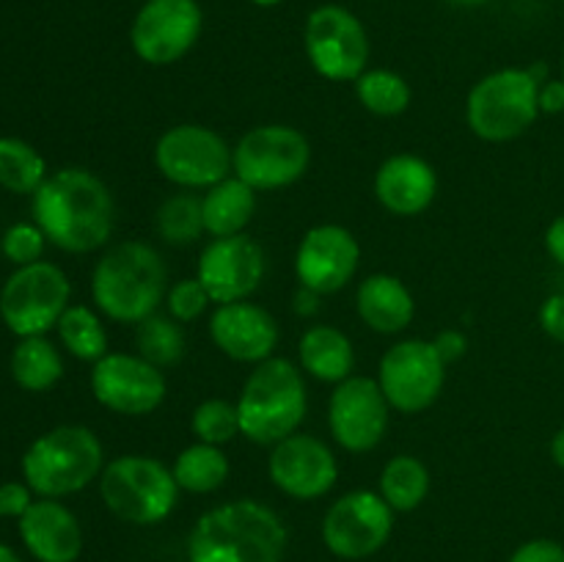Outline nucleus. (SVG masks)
I'll list each match as a JSON object with an SVG mask.
<instances>
[{
  "instance_id": "obj_48",
  "label": "nucleus",
  "mask_w": 564,
  "mask_h": 562,
  "mask_svg": "<svg viewBox=\"0 0 564 562\" xmlns=\"http://www.w3.org/2000/svg\"><path fill=\"white\" fill-rule=\"evenodd\" d=\"M562 77H564V58H562Z\"/></svg>"
},
{
  "instance_id": "obj_40",
  "label": "nucleus",
  "mask_w": 564,
  "mask_h": 562,
  "mask_svg": "<svg viewBox=\"0 0 564 562\" xmlns=\"http://www.w3.org/2000/svg\"><path fill=\"white\" fill-rule=\"evenodd\" d=\"M433 342H435V347H438L441 358H444L446 364L460 361V358L466 356V350H468V339H466V334H463L460 328L441 331V334L435 336Z\"/></svg>"
},
{
  "instance_id": "obj_36",
  "label": "nucleus",
  "mask_w": 564,
  "mask_h": 562,
  "mask_svg": "<svg viewBox=\"0 0 564 562\" xmlns=\"http://www.w3.org/2000/svg\"><path fill=\"white\" fill-rule=\"evenodd\" d=\"M44 242L47 237L36 224H14L3 235V253L22 268V264H33L42 259Z\"/></svg>"
},
{
  "instance_id": "obj_45",
  "label": "nucleus",
  "mask_w": 564,
  "mask_h": 562,
  "mask_svg": "<svg viewBox=\"0 0 564 562\" xmlns=\"http://www.w3.org/2000/svg\"><path fill=\"white\" fill-rule=\"evenodd\" d=\"M0 562H22V560L17 556L14 549H9L6 543H0Z\"/></svg>"
},
{
  "instance_id": "obj_21",
  "label": "nucleus",
  "mask_w": 564,
  "mask_h": 562,
  "mask_svg": "<svg viewBox=\"0 0 564 562\" xmlns=\"http://www.w3.org/2000/svg\"><path fill=\"white\" fill-rule=\"evenodd\" d=\"M375 196L391 215L411 218L438 196V174L419 154H391L375 174Z\"/></svg>"
},
{
  "instance_id": "obj_23",
  "label": "nucleus",
  "mask_w": 564,
  "mask_h": 562,
  "mask_svg": "<svg viewBox=\"0 0 564 562\" xmlns=\"http://www.w3.org/2000/svg\"><path fill=\"white\" fill-rule=\"evenodd\" d=\"M356 309L367 328L378 334H400L413 323L416 301L397 275L372 273L358 284Z\"/></svg>"
},
{
  "instance_id": "obj_5",
  "label": "nucleus",
  "mask_w": 564,
  "mask_h": 562,
  "mask_svg": "<svg viewBox=\"0 0 564 562\" xmlns=\"http://www.w3.org/2000/svg\"><path fill=\"white\" fill-rule=\"evenodd\" d=\"M105 468V452L94 430L61 424L39 435L22 457V477L42 499L77 494Z\"/></svg>"
},
{
  "instance_id": "obj_47",
  "label": "nucleus",
  "mask_w": 564,
  "mask_h": 562,
  "mask_svg": "<svg viewBox=\"0 0 564 562\" xmlns=\"http://www.w3.org/2000/svg\"><path fill=\"white\" fill-rule=\"evenodd\" d=\"M251 3L262 6V9H270V6H279V3H284V0H251Z\"/></svg>"
},
{
  "instance_id": "obj_9",
  "label": "nucleus",
  "mask_w": 564,
  "mask_h": 562,
  "mask_svg": "<svg viewBox=\"0 0 564 562\" xmlns=\"http://www.w3.org/2000/svg\"><path fill=\"white\" fill-rule=\"evenodd\" d=\"M303 47L314 72L330 83H356L367 72V28L350 9L339 3L317 6L306 17Z\"/></svg>"
},
{
  "instance_id": "obj_46",
  "label": "nucleus",
  "mask_w": 564,
  "mask_h": 562,
  "mask_svg": "<svg viewBox=\"0 0 564 562\" xmlns=\"http://www.w3.org/2000/svg\"><path fill=\"white\" fill-rule=\"evenodd\" d=\"M452 6H463V9H474V6H485L488 0H446Z\"/></svg>"
},
{
  "instance_id": "obj_25",
  "label": "nucleus",
  "mask_w": 564,
  "mask_h": 562,
  "mask_svg": "<svg viewBox=\"0 0 564 562\" xmlns=\"http://www.w3.org/2000/svg\"><path fill=\"white\" fill-rule=\"evenodd\" d=\"M202 215L207 235H242L257 215V191L246 185L240 176H226L218 185L207 187V193L202 196Z\"/></svg>"
},
{
  "instance_id": "obj_43",
  "label": "nucleus",
  "mask_w": 564,
  "mask_h": 562,
  "mask_svg": "<svg viewBox=\"0 0 564 562\" xmlns=\"http://www.w3.org/2000/svg\"><path fill=\"white\" fill-rule=\"evenodd\" d=\"M317 292L314 290H306V287H301V290H297V295H295V309H297V314H312L314 309H317Z\"/></svg>"
},
{
  "instance_id": "obj_31",
  "label": "nucleus",
  "mask_w": 564,
  "mask_h": 562,
  "mask_svg": "<svg viewBox=\"0 0 564 562\" xmlns=\"http://www.w3.org/2000/svg\"><path fill=\"white\" fill-rule=\"evenodd\" d=\"M47 180V163L31 143L0 138V185L11 193H36Z\"/></svg>"
},
{
  "instance_id": "obj_6",
  "label": "nucleus",
  "mask_w": 564,
  "mask_h": 562,
  "mask_svg": "<svg viewBox=\"0 0 564 562\" xmlns=\"http://www.w3.org/2000/svg\"><path fill=\"white\" fill-rule=\"evenodd\" d=\"M99 496L116 518L135 527L165 521L180 501L174 472L158 457L119 455L99 474Z\"/></svg>"
},
{
  "instance_id": "obj_41",
  "label": "nucleus",
  "mask_w": 564,
  "mask_h": 562,
  "mask_svg": "<svg viewBox=\"0 0 564 562\" xmlns=\"http://www.w3.org/2000/svg\"><path fill=\"white\" fill-rule=\"evenodd\" d=\"M564 110V77L545 80L540 86V114H562Z\"/></svg>"
},
{
  "instance_id": "obj_38",
  "label": "nucleus",
  "mask_w": 564,
  "mask_h": 562,
  "mask_svg": "<svg viewBox=\"0 0 564 562\" xmlns=\"http://www.w3.org/2000/svg\"><path fill=\"white\" fill-rule=\"evenodd\" d=\"M31 485L22 483H6L0 485V516L22 518L31 507Z\"/></svg>"
},
{
  "instance_id": "obj_1",
  "label": "nucleus",
  "mask_w": 564,
  "mask_h": 562,
  "mask_svg": "<svg viewBox=\"0 0 564 562\" xmlns=\"http://www.w3.org/2000/svg\"><path fill=\"white\" fill-rule=\"evenodd\" d=\"M33 218L61 251L88 253L108 242L116 204L97 174L86 169H61L33 193Z\"/></svg>"
},
{
  "instance_id": "obj_29",
  "label": "nucleus",
  "mask_w": 564,
  "mask_h": 562,
  "mask_svg": "<svg viewBox=\"0 0 564 562\" xmlns=\"http://www.w3.org/2000/svg\"><path fill=\"white\" fill-rule=\"evenodd\" d=\"M135 345H138V356H143L147 361H152L154 367L165 369L174 367V364L182 361L185 356V331H182L180 320H174L169 314H158L154 312L152 317H147L143 323H138L135 331Z\"/></svg>"
},
{
  "instance_id": "obj_44",
  "label": "nucleus",
  "mask_w": 564,
  "mask_h": 562,
  "mask_svg": "<svg viewBox=\"0 0 564 562\" xmlns=\"http://www.w3.org/2000/svg\"><path fill=\"white\" fill-rule=\"evenodd\" d=\"M551 457L560 468H564V428L556 430V435L551 439Z\"/></svg>"
},
{
  "instance_id": "obj_8",
  "label": "nucleus",
  "mask_w": 564,
  "mask_h": 562,
  "mask_svg": "<svg viewBox=\"0 0 564 562\" xmlns=\"http://www.w3.org/2000/svg\"><path fill=\"white\" fill-rule=\"evenodd\" d=\"M308 163L312 143L301 130L286 125L253 127L231 149V171L257 193L295 185Z\"/></svg>"
},
{
  "instance_id": "obj_17",
  "label": "nucleus",
  "mask_w": 564,
  "mask_h": 562,
  "mask_svg": "<svg viewBox=\"0 0 564 562\" xmlns=\"http://www.w3.org/2000/svg\"><path fill=\"white\" fill-rule=\"evenodd\" d=\"M262 275L264 253L246 231L235 237H213L196 264V279L213 303L248 301V295L262 284Z\"/></svg>"
},
{
  "instance_id": "obj_18",
  "label": "nucleus",
  "mask_w": 564,
  "mask_h": 562,
  "mask_svg": "<svg viewBox=\"0 0 564 562\" xmlns=\"http://www.w3.org/2000/svg\"><path fill=\"white\" fill-rule=\"evenodd\" d=\"M268 472L281 494L312 501L334 488L339 479V463L323 439L297 430L273 446Z\"/></svg>"
},
{
  "instance_id": "obj_14",
  "label": "nucleus",
  "mask_w": 564,
  "mask_h": 562,
  "mask_svg": "<svg viewBox=\"0 0 564 562\" xmlns=\"http://www.w3.org/2000/svg\"><path fill=\"white\" fill-rule=\"evenodd\" d=\"M202 28L196 0H147L130 25V44L147 64L169 66L196 47Z\"/></svg>"
},
{
  "instance_id": "obj_10",
  "label": "nucleus",
  "mask_w": 564,
  "mask_h": 562,
  "mask_svg": "<svg viewBox=\"0 0 564 562\" xmlns=\"http://www.w3.org/2000/svg\"><path fill=\"white\" fill-rule=\"evenodd\" d=\"M69 279L58 264H22L0 290V317L20 339L44 336L69 309Z\"/></svg>"
},
{
  "instance_id": "obj_11",
  "label": "nucleus",
  "mask_w": 564,
  "mask_h": 562,
  "mask_svg": "<svg viewBox=\"0 0 564 562\" xmlns=\"http://www.w3.org/2000/svg\"><path fill=\"white\" fill-rule=\"evenodd\" d=\"M154 165L182 191H207L231 174V147L209 127L176 125L154 143Z\"/></svg>"
},
{
  "instance_id": "obj_30",
  "label": "nucleus",
  "mask_w": 564,
  "mask_h": 562,
  "mask_svg": "<svg viewBox=\"0 0 564 562\" xmlns=\"http://www.w3.org/2000/svg\"><path fill=\"white\" fill-rule=\"evenodd\" d=\"M58 336L66 350L80 361H99L108 350V331L97 312L88 306H69L58 320Z\"/></svg>"
},
{
  "instance_id": "obj_26",
  "label": "nucleus",
  "mask_w": 564,
  "mask_h": 562,
  "mask_svg": "<svg viewBox=\"0 0 564 562\" xmlns=\"http://www.w3.org/2000/svg\"><path fill=\"white\" fill-rule=\"evenodd\" d=\"M171 472H174L180 490H187V494H213V490H218L229 479V457L224 455L220 446L196 441V444L185 446L176 455Z\"/></svg>"
},
{
  "instance_id": "obj_20",
  "label": "nucleus",
  "mask_w": 564,
  "mask_h": 562,
  "mask_svg": "<svg viewBox=\"0 0 564 562\" xmlns=\"http://www.w3.org/2000/svg\"><path fill=\"white\" fill-rule=\"evenodd\" d=\"M209 339L231 361L259 364L279 345V323L268 309L251 301L218 303L209 317Z\"/></svg>"
},
{
  "instance_id": "obj_42",
  "label": "nucleus",
  "mask_w": 564,
  "mask_h": 562,
  "mask_svg": "<svg viewBox=\"0 0 564 562\" xmlns=\"http://www.w3.org/2000/svg\"><path fill=\"white\" fill-rule=\"evenodd\" d=\"M545 248H549V253L556 262L564 264V215H560V218L549 226V231H545Z\"/></svg>"
},
{
  "instance_id": "obj_3",
  "label": "nucleus",
  "mask_w": 564,
  "mask_h": 562,
  "mask_svg": "<svg viewBox=\"0 0 564 562\" xmlns=\"http://www.w3.org/2000/svg\"><path fill=\"white\" fill-rule=\"evenodd\" d=\"M91 295L105 317L138 325L152 317L169 295V268L158 248L141 240H124L97 259Z\"/></svg>"
},
{
  "instance_id": "obj_16",
  "label": "nucleus",
  "mask_w": 564,
  "mask_h": 562,
  "mask_svg": "<svg viewBox=\"0 0 564 562\" xmlns=\"http://www.w3.org/2000/svg\"><path fill=\"white\" fill-rule=\"evenodd\" d=\"M91 391L97 402L121 417H147L165 400L163 369L138 353H105L91 369Z\"/></svg>"
},
{
  "instance_id": "obj_7",
  "label": "nucleus",
  "mask_w": 564,
  "mask_h": 562,
  "mask_svg": "<svg viewBox=\"0 0 564 562\" xmlns=\"http://www.w3.org/2000/svg\"><path fill=\"white\" fill-rule=\"evenodd\" d=\"M540 86L532 69H499L474 83L466 99V121L482 141L505 143L523 136L540 116Z\"/></svg>"
},
{
  "instance_id": "obj_32",
  "label": "nucleus",
  "mask_w": 564,
  "mask_h": 562,
  "mask_svg": "<svg viewBox=\"0 0 564 562\" xmlns=\"http://www.w3.org/2000/svg\"><path fill=\"white\" fill-rule=\"evenodd\" d=\"M356 97L369 114L375 116H400L411 105V86L402 75L391 69H367L356 80Z\"/></svg>"
},
{
  "instance_id": "obj_34",
  "label": "nucleus",
  "mask_w": 564,
  "mask_h": 562,
  "mask_svg": "<svg viewBox=\"0 0 564 562\" xmlns=\"http://www.w3.org/2000/svg\"><path fill=\"white\" fill-rule=\"evenodd\" d=\"M191 430L196 441L204 444L224 446L229 444L235 435H240V413H237V402L229 400H204L196 406L191 417Z\"/></svg>"
},
{
  "instance_id": "obj_37",
  "label": "nucleus",
  "mask_w": 564,
  "mask_h": 562,
  "mask_svg": "<svg viewBox=\"0 0 564 562\" xmlns=\"http://www.w3.org/2000/svg\"><path fill=\"white\" fill-rule=\"evenodd\" d=\"M507 562H564V549L556 540L538 538L518 545Z\"/></svg>"
},
{
  "instance_id": "obj_33",
  "label": "nucleus",
  "mask_w": 564,
  "mask_h": 562,
  "mask_svg": "<svg viewBox=\"0 0 564 562\" xmlns=\"http://www.w3.org/2000/svg\"><path fill=\"white\" fill-rule=\"evenodd\" d=\"M158 231L171 246H191L202 237L204 215L202 198L193 193H174L158 209Z\"/></svg>"
},
{
  "instance_id": "obj_27",
  "label": "nucleus",
  "mask_w": 564,
  "mask_h": 562,
  "mask_svg": "<svg viewBox=\"0 0 564 562\" xmlns=\"http://www.w3.org/2000/svg\"><path fill=\"white\" fill-rule=\"evenodd\" d=\"M11 375L25 391H47L64 375V361L53 342L44 336H25L11 353Z\"/></svg>"
},
{
  "instance_id": "obj_22",
  "label": "nucleus",
  "mask_w": 564,
  "mask_h": 562,
  "mask_svg": "<svg viewBox=\"0 0 564 562\" xmlns=\"http://www.w3.org/2000/svg\"><path fill=\"white\" fill-rule=\"evenodd\" d=\"M20 534L39 562H75L83 551L80 521L55 499L33 501L20 518Z\"/></svg>"
},
{
  "instance_id": "obj_4",
  "label": "nucleus",
  "mask_w": 564,
  "mask_h": 562,
  "mask_svg": "<svg viewBox=\"0 0 564 562\" xmlns=\"http://www.w3.org/2000/svg\"><path fill=\"white\" fill-rule=\"evenodd\" d=\"M306 408L303 369L290 358H264L251 369L237 400L240 435H246L251 444L275 446L301 430Z\"/></svg>"
},
{
  "instance_id": "obj_19",
  "label": "nucleus",
  "mask_w": 564,
  "mask_h": 562,
  "mask_svg": "<svg viewBox=\"0 0 564 562\" xmlns=\"http://www.w3.org/2000/svg\"><path fill=\"white\" fill-rule=\"evenodd\" d=\"M361 262L356 235L339 224H319L303 235L295 251V275L301 287L330 295L350 284Z\"/></svg>"
},
{
  "instance_id": "obj_28",
  "label": "nucleus",
  "mask_w": 564,
  "mask_h": 562,
  "mask_svg": "<svg viewBox=\"0 0 564 562\" xmlns=\"http://www.w3.org/2000/svg\"><path fill=\"white\" fill-rule=\"evenodd\" d=\"M430 472L419 457L397 455L380 472V496L394 512H411L427 499Z\"/></svg>"
},
{
  "instance_id": "obj_15",
  "label": "nucleus",
  "mask_w": 564,
  "mask_h": 562,
  "mask_svg": "<svg viewBox=\"0 0 564 562\" xmlns=\"http://www.w3.org/2000/svg\"><path fill=\"white\" fill-rule=\"evenodd\" d=\"M391 406L378 378L350 375L336 383L328 400V430L341 450L352 455L372 452L389 430Z\"/></svg>"
},
{
  "instance_id": "obj_12",
  "label": "nucleus",
  "mask_w": 564,
  "mask_h": 562,
  "mask_svg": "<svg viewBox=\"0 0 564 562\" xmlns=\"http://www.w3.org/2000/svg\"><path fill=\"white\" fill-rule=\"evenodd\" d=\"M446 361L435 342L402 339L383 353L378 383L386 400L400 413H422L444 391Z\"/></svg>"
},
{
  "instance_id": "obj_2",
  "label": "nucleus",
  "mask_w": 564,
  "mask_h": 562,
  "mask_svg": "<svg viewBox=\"0 0 564 562\" xmlns=\"http://www.w3.org/2000/svg\"><path fill=\"white\" fill-rule=\"evenodd\" d=\"M284 521L257 499H237L204 512L187 538L191 562H281L286 551Z\"/></svg>"
},
{
  "instance_id": "obj_24",
  "label": "nucleus",
  "mask_w": 564,
  "mask_h": 562,
  "mask_svg": "<svg viewBox=\"0 0 564 562\" xmlns=\"http://www.w3.org/2000/svg\"><path fill=\"white\" fill-rule=\"evenodd\" d=\"M301 369L323 383H341L352 375L356 350L350 336L336 325H312L297 342Z\"/></svg>"
},
{
  "instance_id": "obj_13",
  "label": "nucleus",
  "mask_w": 564,
  "mask_h": 562,
  "mask_svg": "<svg viewBox=\"0 0 564 562\" xmlns=\"http://www.w3.org/2000/svg\"><path fill=\"white\" fill-rule=\"evenodd\" d=\"M394 510L375 490H350L328 507L323 518V543L341 560H367L389 543Z\"/></svg>"
},
{
  "instance_id": "obj_39",
  "label": "nucleus",
  "mask_w": 564,
  "mask_h": 562,
  "mask_svg": "<svg viewBox=\"0 0 564 562\" xmlns=\"http://www.w3.org/2000/svg\"><path fill=\"white\" fill-rule=\"evenodd\" d=\"M540 325L551 339L564 345V292L545 298V303L540 306Z\"/></svg>"
},
{
  "instance_id": "obj_35",
  "label": "nucleus",
  "mask_w": 564,
  "mask_h": 562,
  "mask_svg": "<svg viewBox=\"0 0 564 562\" xmlns=\"http://www.w3.org/2000/svg\"><path fill=\"white\" fill-rule=\"evenodd\" d=\"M213 303V298L207 295L204 284L198 279H180L165 295V306L169 314L180 323H193L196 317H202L207 312V306Z\"/></svg>"
}]
</instances>
